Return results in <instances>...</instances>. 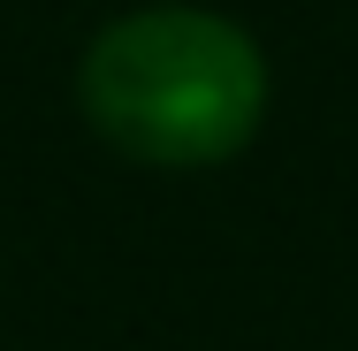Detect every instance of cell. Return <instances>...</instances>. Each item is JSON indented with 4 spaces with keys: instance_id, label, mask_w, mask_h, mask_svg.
I'll list each match as a JSON object with an SVG mask.
<instances>
[{
    "instance_id": "1",
    "label": "cell",
    "mask_w": 358,
    "mask_h": 351,
    "mask_svg": "<svg viewBox=\"0 0 358 351\" xmlns=\"http://www.w3.org/2000/svg\"><path fill=\"white\" fill-rule=\"evenodd\" d=\"M76 107L138 168H221L259 138L267 62L214 8H138L84 46Z\"/></svg>"
}]
</instances>
